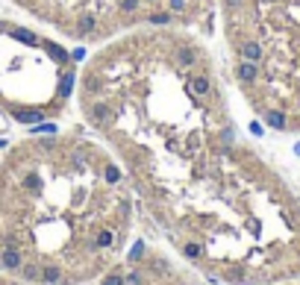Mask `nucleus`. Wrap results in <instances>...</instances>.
<instances>
[{
	"mask_svg": "<svg viewBox=\"0 0 300 285\" xmlns=\"http://www.w3.org/2000/svg\"><path fill=\"white\" fill-rule=\"evenodd\" d=\"M74 97L189 265L227 285L300 271L298 203L241 138L195 30L141 27L103 41L80 68Z\"/></svg>",
	"mask_w": 300,
	"mask_h": 285,
	"instance_id": "obj_1",
	"label": "nucleus"
},
{
	"mask_svg": "<svg viewBox=\"0 0 300 285\" xmlns=\"http://www.w3.org/2000/svg\"><path fill=\"white\" fill-rule=\"evenodd\" d=\"M133 229V186L86 129L15 141L0 159V271L30 285L103 277Z\"/></svg>",
	"mask_w": 300,
	"mask_h": 285,
	"instance_id": "obj_2",
	"label": "nucleus"
},
{
	"mask_svg": "<svg viewBox=\"0 0 300 285\" xmlns=\"http://www.w3.org/2000/svg\"><path fill=\"white\" fill-rule=\"evenodd\" d=\"M235 89L277 132H300V0H218Z\"/></svg>",
	"mask_w": 300,
	"mask_h": 285,
	"instance_id": "obj_3",
	"label": "nucleus"
},
{
	"mask_svg": "<svg viewBox=\"0 0 300 285\" xmlns=\"http://www.w3.org/2000/svg\"><path fill=\"white\" fill-rule=\"evenodd\" d=\"M77 74L65 44L0 15V115L15 124L62 118L77 95Z\"/></svg>",
	"mask_w": 300,
	"mask_h": 285,
	"instance_id": "obj_4",
	"label": "nucleus"
},
{
	"mask_svg": "<svg viewBox=\"0 0 300 285\" xmlns=\"http://www.w3.org/2000/svg\"><path fill=\"white\" fill-rule=\"evenodd\" d=\"M121 285H183V277L174 271V265L165 256L150 253L141 241L133 247V253L127 256V265Z\"/></svg>",
	"mask_w": 300,
	"mask_h": 285,
	"instance_id": "obj_5",
	"label": "nucleus"
},
{
	"mask_svg": "<svg viewBox=\"0 0 300 285\" xmlns=\"http://www.w3.org/2000/svg\"><path fill=\"white\" fill-rule=\"evenodd\" d=\"M0 285H30V283H21L15 277H0Z\"/></svg>",
	"mask_w": 300,
	"mask_h": 285,
	"instance_id": "obj_6",
	"label": "nucleus"
}]
</instances>
